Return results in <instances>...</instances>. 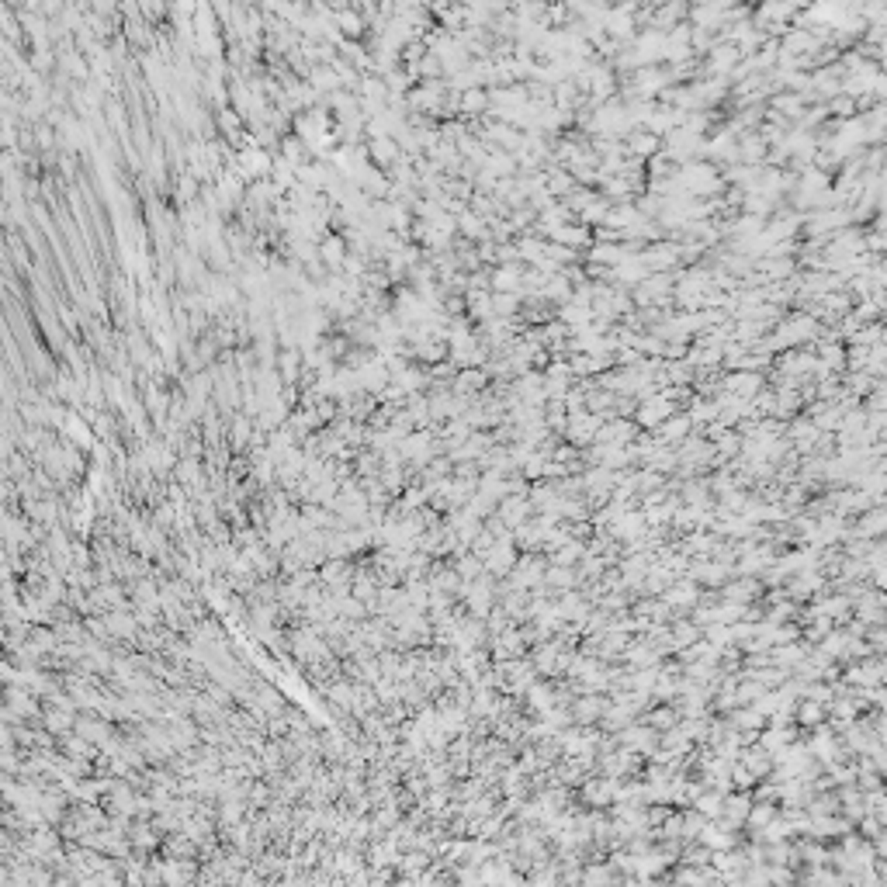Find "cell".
<instances>
[{
	"instance_id": "1",
	"label": "cell",
	"mask_w": 887,
	"mask_h": 887,
	"mask_svg": "<svg viewBox=\"0 0 887 887\" xmlns=\"http://www.w3.org/2000/svg\"><path fill=\"white\" fill-rule=\"evenodd\" d=\"M73 731L77 735H84V738H91V742H97V745H104L108 738H111V725H108V718H94V714H77V725H73Z\"/></svg>"
},
{
	"instance_id": "2",
	"label": "cell",
	"mask_w": 887,
	"mask_h": 887,
	"mask_svg": "<svg viewBox=\"0 0 887 887\" xmlns=\"http://www.w3.org/2000/svg\"><path fill=\"white\" fill-rule=\"evenodd\" d=\"M66 433H70V444H77L80 451H91L97 440H94V430H91V420L84 423L80 416H70L66 420Z\"/></svg>"
},
{
	"instance_id": "3",
	"label": "cell",
	"mask_w": 887,
	"mask_h": 887,
	"mask_svg": "<svg viewBox=\"0 0 887 887\" xmlns=\"http://www.w3.org/2000/svg\"><path fill=\"white\" fill-rule=\"evenodd\" d=\"M319 256L326 260V263H333V267H340L344 263V256H347V246H344V239L340 236H330L326 243H323V250H319Z\"/></svg>"
},
{
	"instance_id": "4",
	"label": "cell",
	"mask_w": 887,
	"mask_h": 887,
	"mask_svg": "<svg viewBox=\"0 0 887 887\" xmlns=\"http://www.w3.org/2000/svg\"><path fill=\"white\" fill-rule=\"evenodd\" d=\"M444 804H447L444 794H430V797H427V807H430V811H444Z\"/></svg>"
},
{
	"instance_id": "5",
	"label": "cell",
	"mask_w": 887,
	"mask_h": 887,
	"mask_svg": "<svg viewBox=\"0 0 887 887\" xmlns=\"http://www.w3.org/2000/svg\"><path fill=\"white\" fill-rule=\"evenodd\" d=\"M475 568H478V565H475V561H461V575H471V572H475Z\"/></svg>"
}]
</instances>
